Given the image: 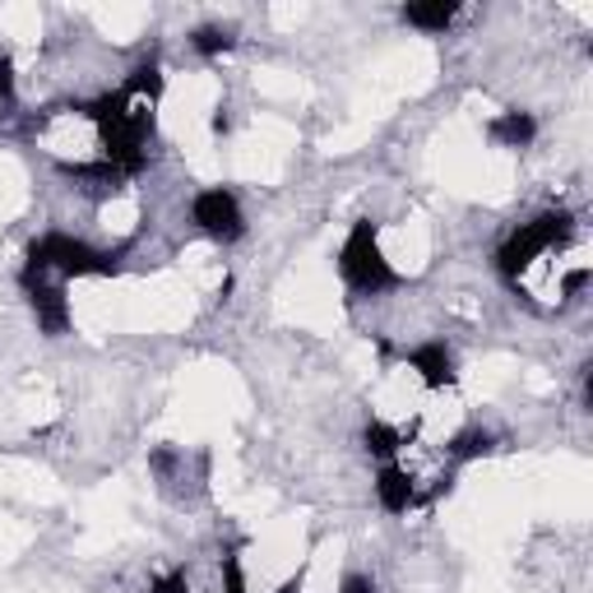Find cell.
I'll list each match as a JSON object with an SVG mask.
<instances>
[{
  "instance_id": "obj_17",
  "label": "cell",
  "mask_w": 593,
  "mask_h": 593,
  "mask_svg": "<svg viewBox=\"0 0 593 593\" xmlns=\"http://www.w3.org/2000/svg\"><path fill=\"white\" fill-rule=\"evenodd\" d=\"M0 125H6V112H0Z\"/></svg>"
},
{
  "instance_id": "obj_5",
  "label": "cell",
  "mask_w": 593,
  "mask_h": 593,
  "mask_svg": "<svg viewBox=\"0 0 593 593\" xmlns=\"http://www.w3.org/2000/svg\"><path fill=\"white\" fill-rule=\"evenodd\" d=\"M24 293H29L33 316H37V329L61 339L65 329H70V301H65V288L61 283H24Z\"/></svg>"
},
{
  "instance_id": "obj_6",
  "label": "cell",
  "mask_w": 593,
  "mask_h": 593,
  "mask_svg": "<svg viewBox=\"0 0 593 593\" xmlns=\"http://www.w3.org/2000/svg\"><path fill=\"white\" fill-rule=\"evenodd\" d=\"M408 371H417V381H422L427 389H450L459 381V371H454V358H450V348L441 339H431L422 348H413V353H404Z\"/></svg>"
},
{
  "instance_id": "obj_11",
  "label": "cell",
  "mask_w": 593,
  "mask_h": 593,
  "mask_svg": "<svg viewBox=\"0 0 593 593\" xmlns=\"http://www.w3.org/2000/svg\"><path fill=\"white\" fill-rule=\"evenodd\" d=\"M492 446H496L492 431L469 427V431H459L450 441V459H454V464H469V459H477V454H492Z\"/></svg>"
},
{
  "instance_id": "obj_1",
  "label": "cell",
  "mask_w": 593,
  "mask_h": 593,
  "mask_svg": "<svg viewBox=\"0 0 593 593\" xmlns=\"http://www.w3.org/2000/svg\"><path fill=\"white\" fill-rule=\"evenodd\" d=\"M125 260V246L102 251L94 241L65 237V232H47L29 246L24 274L19 283H65V278H112Z\"/></svg>"
},
{
  "instance_id": "obj_7",
  "label": "cell",
  "mask_w": 593,
  "mask_h": 593,
  "mask_svg": "<svg viewBox=\"0 0 593 593\" xmlns=\"http://www.w3.org/2000/svg\"><path fill=\"white\" fill-rule=\"evenodd\" d=\"M376 501H381V510H389V515H408V510H413V501H417V477L399 464V459L381 464V473H376Z\"/></svg>"
},
{
  "instance_id": "obj_4",
  "label": "cell",
  "mask_w": 593,
  "mask_h": 593,
  "mask_svg": "<svg viewBox=\"0 0 593 593\" xmlns=\"http://www.w3.org/2000/svg\"><path fill=\"white\" fill-rule=\"evenodd\" d=\"M190 218H195V228L209 232L213 241H237L241 232H246V213H241V200L228 186H209V190L195 195Z\"/></svg>"
},
{
  "instance_id": "obj_2",
  "label": "cell",
  "mask_w": 593,
  "mask_h": 593,
  "mask_svg": "<svg viewBox=\"0 0 593 593\" xmlns=\"http://www.w3.org/2000/svg\"><path fill=\"white\" fill-rule=\"evenodd\" d=\"M575 237H580V223L565 209L542 213V218H534V223H519V232L505 237V246L496 251V270H501L505 283L519 288V283L534 278V270L547 255H557L565 241H575Z\"/></svg>"
},
{
  "instance_id": "obj_16",
  "label": "cell",
  "mask_w": 593,
  "mask_h": 593,
  "mask_svg": "<svg viewBox=\"0 0 593 593\" xmlns=\"http://www.w3.org/2000/svg\"><path fill=\"white\" fill-rule=\"evenodd\" d=\"M339 593H376V580H366V575H348L339 584Z\"/></svg>"
},
{
  "instance_id": "obj_9",
  "label": "cell",
  "mask_w": 593,
  "mask_h": 593,
  "mask_svg": "<svg viewBox=\"0 0 593 593\" xmlns=\"http://www.w3.org/2000/svg\"><path fill=\"white\" fill-rule=\"evenodd\" d=\"M362 441H366V454H371V459H381V464H389V459H399V454H404L408 436H404L399 427H394V422H385V417H371L366 431H362Z\"/></svg>"
},
{
  "instance_id": "obj_15",
  "label": "cell",
  "mask_w": 593,
  "mask_h": 593,
  "mask_svg": "<svg viewBox=\"0 0 593 593\" xmlns=\"http://www.w3.org/2000/svg\"><path fill=\"white\" fill-rule=\"evenodd\" d=\"M0 102H14V65L0 52Z\"/></svg>"
},
{
  "instance_id": "obj_3",
  "label": "cell",
  "mask_w": 593,
  "mask_h": 593,
  "mask_svg": "<svg viewBox=\"0 0 593 593\" xmlns=\"http://www.w3.org/2000/svg\"><path fill=\"white\" fill-rule=\"evenodd\" d=\"M339 274L343 283L353 288L358 297H376V293H389L394 283H399V274H394V265L385 260L381 241H376V223H362L348 232L343 251H339Z\"/></svg>"
},
{
  "instance_id": "obj_10",
  "label": "cell",
  "mask_w": 593,
  "mask_h": 593,
  "mask_svg": "<svg viewBox=\"0 0 593 593\" xmlns=\"http://www.w3.org/2000/svg\"><path fill=\"white\" fill-rule=\"evenodd\" d=\"M459 6H450V0H431V6H404V24L422 29V33H446L454 24Z\"/></svg>"
},
{
  "instance_id": "obj_12",
  "label": "cell",
  "mask_w": 593,
  "mask_h": 593,
  "mask_svg": "<svg viewBox=\"0 0 593 593\" xmlns=\"http://www.w3.org/2000/svg\"><path fill=\"white\" fill-rule=\"evenodd\" d=\"M232 42H237V33L228 29V24H205V29H195L190 33V47L200 52V56H223V52H232Z\"/></svg>"
},
{
  "instance_id": "obj_14",
  "label": "cell",
  "mask_w": 593,
  "mask_h": 593,
  "mask_svg": "<svg viewBox=\"0 0 593 593\" xmlns=\"http://www.w3.org/2000/svg\"><path fill=\"white\" fill-rule=\"evenodd\" d=\"M149 593H190V580H186V570H172V575L163 580H153Z\"/></svg>"
},
{
  "instance_id": "obj_8",
  "label": "cell",
  "mask_w": 593,
  "mask_h": 593,
  "mask_svg": "<svg viewBox=\"0 0 593 593\" xmlns=\"http://www.w3.org/2000/svg\"><path fill=\"white\" fill-rule=\"evenodd\" d=\"M487 135H492V144H501V149H529V144L538 140V121H534L529 112H501V117L487 125Z\"/></svg>"
},
{
  "instance_id": "obj_13",
  "label": "cell",
  "mask_w": 593,
  "mask_h": 593,
  "mask_svg": "<svg viewBox=\"0 0 593 593\" xmlns=\"http://www.w3.org/2000/svg\"><path fill=\"white\" fill-rule=\"evenodd\" d=\"M223 589L228 593H246V575H241V557L237 552L223 557Z\"/></svg>"
}]
</instances>
